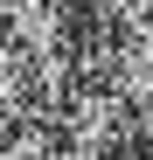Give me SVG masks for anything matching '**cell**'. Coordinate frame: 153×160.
I'll use <instances>...</instances> for the list:
<instances>
[{"label": "cell", "instance_id": "obj_1", "mask_svg": "<svg viewBox=\"0 0 153 160\" xmlns=\"http://www.w3.org/2000/svg\"><path fill=\"white\" fill-rule=\"evenodd\" d=\"M0 160H49V153H42V132H21V139H7V146H0Z\"/></svg>", "mask_w": 153, "mask_h": 160}]
</instances>
